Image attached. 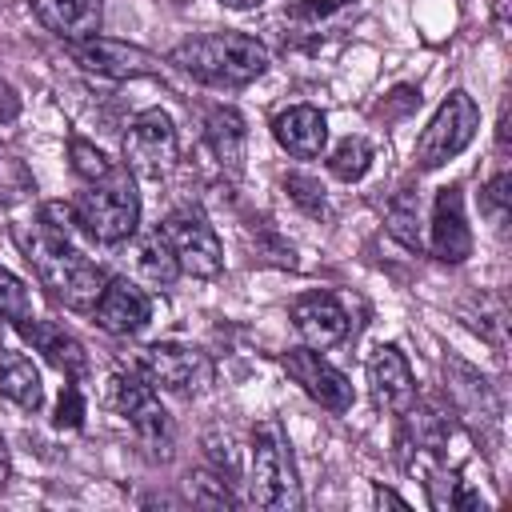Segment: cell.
Here are the masks:
<instances>
[{"mask_svg": "<svg viewBox=\"0 0 512 512\" xmlns=\"http://www.w3.org/2000/svg\"><path fill=\"white\" fill-rule=\"evenodd\" d=\"M376 500H380V504H392V508H408L400 496H392V492H384V488H376Z\"/></svg>", "mask_w": 512, "mask_h": 512, "instance_id": "35", "label": "cell"}, {"mask_svg": "<svg viewBox=\"0 0 512 512\" xmlns=\"http://www.w3.org/2000/svg\"><path fill=\"white\" fill-rule=\"evenodd\" d=\"M20 248L28 256V264L36 268L40 284L52 292V300H60L72 312H92L96 296L108 284V276L100 272L96 260H88L72 240L44 232L40 224L32 228V236H20Z\"/></svg>", "mask_w": 512, "mask_h": 512, "instance_id": "1", "label": "cell"}, {"mask_svg": "<svg viewBox=\"0 0 512 512\" xmlns=\"http://www.w3.org/2000/svg\"><path fill=\"white\" fill-rule=\"evenodd\" d=\"M32 12L60 40H84L100 28V0H32Z\"/></svg>", "mask_w": 512, "mask_h": 512, "instance_id": "19", "label": "cell"}, {"mask_svg": "<svg viewBox=\"0 0 512 512\" xmlns=\"http://www.w3.org/2000/svg\"><path fill=\"white\" fill-rule=\"evenodd\" d=\"M32 316V304H28V288L8 272V268H0V320H12V324H20V320H28Z\"/></svg>", "mask_w": 512, "mask_h": 512, "instance_id": "28", "label": "cell"}, {"mask_svg": "<svg viewBox=\"0 0 512 512\" xmlns=\"http://www.w3.org/2000/svg\"><path fill=\"white\" fill-rule=\"evenodd\" d=\"M168 64H176L180 72H188L204 84H216V88H244L256 76H264L268 52L256 36L208 32V36H192V40L176 44L168 52Z\"/></svg>", "mask_w": 512, "mask_h": 512, "instance_id": "2", "label": "cell"}, {"mask_svg": "<svg viewBox=\"0 0 512 512\" xmlns=\"http://www.w3.org/2000/svg\"><path fill=\"white\" fill-rule=\"evenodd\" d=\"M284 188L292 192V200H296L300 208H308V212H324V188H320L312 176H288Z\"/></svg>", "mask_w": 512, "mask_h": 512, "instance_id": "31", "label": "cell"}, {"mask_svg": "<svg viewBox=\"0 0 512 512\" xmlns=\"http://www.w3.org/2000/svg\"><path fill=\"white\" fill-rule=\"evenodd\" d=\"M292 324L308 348H332L348 336V312L332 292H304L292 300Z\"/></svg>", "mask_w": 512, "mask_h": 512, "instance_id": "13", "label": "cell"}, {"mask_svg": "<svg viewBox=\"0 0 512 512\" xmlns=\"http://www.w3.org/2000/svg\"><path fill=\"white\" fill-rule=\"evenodd\" d=\"M76 216L84 232L100 244H124L140 224V196L128 168H112L104 180L84 184L76 200Z\"/></svg>", "mask_w": 512, "mask_h": 512, "instance_id": "4", "label": "cell"}, {"mask_svg": "<svg viewBox=\"0 0 512 512\" xmlns=\"http://www.w3.org/2000/svg\"><path fill=\"white\" fill-rule=\"evenodd\" d=\"M32 192H36V184H32L24 160L0 144V204H16V200H24Z\"/></svg>", "mask_w": 512, "mask_h": 512, "instance_id": "25", "label": "cell"}, {"mask_svg": "<svg viewBox=\"0 0 512 512\" xmlns=\"http://www.w3.org/2000/svg\"><path fill=\"white\" fill-rule=\"evenodd\" d=\"M8 480V448H4V436H0V488Z\"/></svg>", "mask_w": 512, "mask_h": 512, "instance_id": "37", "label": "cell"}, {"mask_svg": "<svg viewBox=\"0 0 512 512\" xmlns=\"http://www.w3.org/2000/svg\"><path fill=\"white\" fill-rule=\"evenodd\" d=\"M136 264H140V272H144L152 284H164V288L180 276V264H176V256H172V248L164 244V236H160V232H152V236H144V240H140Z\"/></svg>", "mask_w": 512, "mask_h": 512, "instance_id": "23", "label": "cell"}, {"mask_svg": "<svg viewBox=\"0 0 512 512\" xmlns=\"http://www.w3.org/2000/svg\"><path fill=\"white\" fill-rule=\"evenodd\" d=\"M480 208H484V216L496 228H504V220H508V172H500V176L488 180V188L480 196Z\"/></svg>", "mask_w": 512, "mask_h": 512, "instance_id": "30", "label": "cell"}, {"mask_svg": "<svg viewBox=\"0 0 512 512\" xmlns=\"http://www.w3.org/2000/svg\"><path fill=\"white\" fill-rule=\"evenodd\" d=\"M224 8H236V12H244V8H256V4H264V0H220Z\"/></svg>", "mask_w": 512, "mask_h": 512, "instance_id": "36", "label": "cell"}, {"mask_svg": "<svg viewBox=\"0 0 512 512\" xmlns=\"http://www.w3.org/2000/svg\"><path fill=\"white\" fill-rule=\"evenodd\" d=\"M80 420H84V400H80V388L68 384L56 404V428H80Z\"/></svg>", "mask_w": 512, "mask_h": 512, "instance_id": "32", "label": "cell"}, {"mask_svg": "<svg viewBox=\"0 0 512 512\" xmlns=\"http://www.w3.org/2000/svg\"><path fill=\"white\" fill-rule=\"evenodd\" d=\"M112 392H116V408L124 412V420L132 424V432L140 436V444L152 452V456H168L172 452V440H176V428H172V416L164 412L156 388L140 376V372H128V376H116L112 380Z\"/></svg>", "mask_w": 512, "mask_h": 512, "instance_id": "8", "label": "cell"}, {"mask_svg": "<svg viewBox=\"0 0 512 512\" xmlns=\"http://www.w3.org/2000/svg\"><path fill=\"white\" fill-rule=\"evenodd\" d=\"M176 128L168 120V112L148 108L128 124L124 136V168L140 180H164L176 168Z\"/></svg>", "mask_w": 512, "mask_h": 512, "instance_id": "7", "label": "cell"}, {"mask_svg": "<svg viewBox=\"0 0 512 512\" xmlns=\"http://www.w3.org/2000/svg\"><path fill=\"white\" fill-rule=\"evenodd\" d=\"M476 128H480L476 100L464 88L448 92V100L436 108V116L428 120V128L416 140V152H412L416 156V168H440V164H448L452 156H460L472 144Z\"/></svg>", "mask_w": 512, "mask_h": 512, "instance_id": "5", "label": "cell"}, {"mask_svg": "<svg viewBox=\"0 0 512 512\" xmlns=\"http://www.w3.org/2000/svg\"><path fill=\"white\" fill-rule=\"evenodd\" d=\"M0 392H4L12 404L28 408V412H36V408L44 404V384H40L36 364H32L24 352L8 348V344H0Z\"/></svg>", "mask_w": 512, "mask_h": 512, "instance_id": "20", "label": "cell"}, {"mask_svg": "<svg viewBox=\"0 0 512 512\" xmlns=\"http://www.w3.org/2000/svg\"><path fill=\"white\" fill-rule=\"evenodd\" d=\"M140 376L168 392H200L212 384V360L184 344H148L140 352Z\"/></svg>", "mask_w": 512, "mask_h": 512, "instance_id": "9", "label": "cell"}, {"mask_svg": "<svg viewBox=\"0 0 512 512\" xmlns=\"http://www.w3.org/2000/svg\"><path fill=\"white\" fill-rule=\"evenodd\" d=\"M384 224H388V232L404 244V248H420V208H416V192L412 188H404V192H396L392 200H388V208H384Z\"/></svg>", "mask_w": 512, "mask_h": 512, "instance_id": "22", "label": "cell"}, {"mask_svg": "<svg viewBox=\"0 0 512 512\" xmlns=\"http://www.w3.org/2000/svg\"><path fill=\"white\" fill-rule=\"evenodd\" d=\"M72 60L96 76H108V80H140V76H160L164 64L136 48V44H124V40H108V36H84V40H72Z\"/></svg>", "mask_w": 512, "mask_h": 512, "instance_id": "10", "label": "cell"}, {"mask_svg": "<svg viewBox=\"0 0 512 512\" xmlns=\"http://www.w3.org/2000/svg\"><path fill=\"white\" fill-rule=\"evenodd\" d=\"M272 136L276 144L288 152V156H300V160H312L324 152L328 144V120L320 108L312 104H292L284 108L276 120H272Z\"/></svg>", "mask_w": 512, "mask_h": 512, "instance_id": "16", "label": "cell"}, {"mask_svg": "<svg viewBox=\"0 0 512 512\" xmlns=\"http://www.w3.org/2000/svg\"><path fill=\"white\" fill-rule=\"evenodd\" d=\"M40 228L52 232V236H60V240H72V244H76V236L84 232V224H80V216H76V204H64V200H48V204L40 208Z\"/></svg>", "mask_w": 512, "mask_h": 512, "instance_id": "27", "label": "cell"}, {"mask_svg": "<svg viewBox=\"0 0 512 512\" xmlns=\"http://www.w3.org/2000/svg\"><path fill=\"white\" fill-rule=\"evenodd\" d=\"M328 168H332V176L344 180V184L360 180V176L372 168V144H368L364 136H348V140H340L336 152L328 156Z\"/></svg>", "mask_w": 512, "mask_h": 512, "instance_id": "24", "label": "cell"}, {"mask_svg": "<svg viewBox=\"0 0 512 512\" xmlns=\"http://www.w3.org/2000/svg\"><path fill=\"white\" fill-rule=\"evenodd\" d=\"M208 144H212L220 164H228L232 172L240 168V160H244V120H240L236 108H212V116H208Z\"/></svg>", "mask_w": 512, "mask_h": 512, "instance_id": "21", "label": "cell"}, {"mask_svg": "<svg viewBox=\"0 0 512 512\" xmlns=\"http://www.w3.org/2000/svg\"><path fill=\"white\" fill-rule=\"evenodd\" d=\"M248 492L260 508L288 512L300 504V480L292 464V444L280 420H260L252 432V464H248Z\"/></svg>", "mask_w": 512, "mask_h": 512, "instance_id": "3", "label": "cell"}, {"mask_svg": "<svg viewBox=\"0 0 512 512\" xmlns=\"http://www.w3.org/2000/svg\"><path fill=\"white\" fill-rule=\"evenodd\" d=\"M188 488H192V500H196V504H216V508L232 504V492H228L224 472H196Z\"/></svg>", "mask_w": 512, "mask_h": 512, "instance_id": "29", "label": "cell"}, {"mask_svg": "<svg viewBox=\"0 0 512 512\" xmlns=\"http://www.w3.org/2000/svg\"><path fill=\"white\" fill-rule=\"evenodd\" d=\"M156 232H160L164 244L172 248V256H176V264H180L184 276H196V280L220 276V268H224V248H220L212 224H208L196 208H176V212H168Z\"/></svg>", "mask_w": 512, "mask_h": 512, "instance_id": "6", "label": "cell"}, {"mask_svg": "<svg viewBox=\"0 0 512 512\" xmlns=\"http://www.w3.org/2000/svg\"><path fill=\"white\" fill-rule=\"evenodd\" d=\"M444 380H448V392H452V400H456V408H460L464 420H472L476 428L500 420V404H496L488 380L476 368H468L464 360H448L444 364Z\"/></svg>", "mask_w": 512, "mask_h": 512, "instance_id": "18", "label": "cell"}, {"mask_svg": "<svg viewBox=\"0 0 512 512\" xmlns=\"http://www.w3.org/2000/svg\"><path fill=\"white\" fill-rule=\"evenodd\" d=\"M496 28L504 36V28H508V0H496Z\"/></svg>", "mask_w": 512, "mask_h": 512, "instance_id": "34", "label": "cell"}, {"mask_svg": "<svg viewBox=\"0 0 512 512\" xmlns=\"http://www.w3.org/2000/svg\"><path fill=\"white\" fill-rule=\"evenodd\" d=\"M68 160H72V172L84 180V184H92V180H104L116 164L96 148V144H88V140H80V136H72L68 140Z\"/></svg>", "mask_w": 512, "mask_h": 512, "instance_id": "26", "label": "cell"}, {"mask_svg": "<svg viewBox=\"0 0 512 512\" xmlns=\"http://www.w3.org/2000/svg\"><path fill=\"white\" fill-rule=\"evenodd\" d=\"M20 116V96L8 80H0V124H12Z\"/></svg>", "mask_w": 512, "mask_h": 512, "instance_id": "33", "label": "cell"}, {"mask_svg": "<svg viewBox=\"0 0 512 512\" xmlns=\"http://www.w3.org/2000/svg\"><path fill=\"white\" fill-rule=\"evenodd\" d=\"M368 384H372V396L380 408L388 412H404L408 404H416V380H412V368L404 360L400 348L392 344H380L368 360Z\"/></svg>", "mask_w": 512, "mask_h": 512, "instance_id": "15", "label": "cell"}, {"mask_svg": "<svg viewBox=\"0 0 512 512\" xmlns=\"http://www.w3.org/2000/svg\"><path fill=\"white\" fill-rule=\"evenodd\" d=\"M432 252L444 264H460L472 252V232H468V220H464V196H460L456 184L436 192V204H432Z\"/></svg>", "mask_w": 512, "mask_h": 512, "instance_id": "14", "label": "cell"}, {"mask_svg": "<svg viewBox=\"0 0 512 512\" xmlns=\"http://www.w3.org/2000/svg\"><path fill=\"white\" fill-rule=\"evenodd\" d=\"M16 332L52 364V368H60L68 380H80L84 372H88V352L80 348V340L76 336H68L60 324H52V320H20L16 324Z\"/></svg>", "mask_w": 512, "mask_h": 512, "instance_id": "17", "label": "cell"}, {"mask_svg": "<svg viewBox=\"0 0 512 512\" xmlns=\"http://www.w3.org/2000/svg\"><path fill=\"white\" fill-rule=\"evenodd\" d=\"M284 372L304 388V396H312L320 408L328 412H348L352 408V384L340 368H332L316 348H288L280 356Z\"/></svg>", "mask_w": 512, "mask_h": 512, "instance_id": "11", "label": "cell"}, {"mask_svg": "<svg viewBox=\"0 0 512 512\" xmlns=\"http://www.w3.org/2000/svg\"><path fill=\"white\" fill-rule=\"evenodd\" d=\"M92 316H96V324H100L104 332H112V336H132V332H140V328L152 320V296H148L140 284H132L128 276H112V280L104 284V292L96 296Z\"/></svg>", "mask_w": 512, "mask_h": 512, "instance_id": "12", "label": "cell"}]
</instances>
